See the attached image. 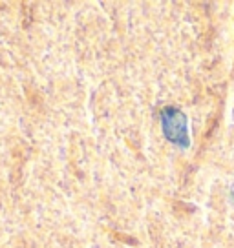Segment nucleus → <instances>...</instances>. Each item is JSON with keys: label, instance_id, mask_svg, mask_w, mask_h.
I'll return each mask as SVG.
<instances>
[{"label": "nucleus", "instance_id": "f257e3e1", "mask_svg": "<svg viewBox=\"0 0 234 248\" xmlns=\"http://www.w3.org/2000/svg\"><path fill=\"white\" fill-rule=\"evenodd\" d=\"M161 128L165 137L172 144H178L181 148L188 146V128L187 115L178 108H165L161 111Z\"/></svg>", "mask_w": 234, "mask_h": 248}]
</instances>
